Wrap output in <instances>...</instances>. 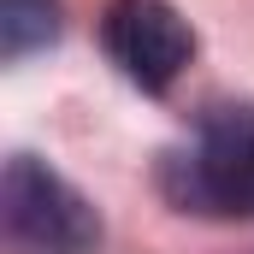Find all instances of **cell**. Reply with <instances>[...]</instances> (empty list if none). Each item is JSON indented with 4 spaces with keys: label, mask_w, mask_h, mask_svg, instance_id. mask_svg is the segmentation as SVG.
Listing matches in <instances>:
<instances>
[{
    "label": "cell",
    "mask_w": 254,
    "mask_h": 254,
    "mask_svg": "<svg viewBox=\"0 0 254 254\" xmlns=\"http://www.w3.org/2000/svg\"><path fill=\"white\" fill-rule=\"evenodd\" d=\"M160 190L172 207L201 219H254V107H207L195 130L166 154Z\"/></svg>",
    "instance_id": "obj_1"
},
{
    "label": "cell",
    "mask_w": 254,
    "mask_h": 254,
    "mask_svg": "<svg viewBox=\"0 0 254 254\" xmlns=\"http://www.w3.org/2000/svg\"><path fill=\"white\" fill-rule=\"evenodd\" d=\"M0 225L12 254H95L101 219L36 154H12L0 178Z\"/></svg>",
    "instance_id": "obj_2"
},
{
    "label": "cell",
    "mask_w": 254,
    "mask_h": 254,
    "mask_svg": "<svg viewBox=\"0 0 254 254\" xmlns=\"http://www.w3.org/2000/svg\"><path fill=\"white\" fill-rule=\"evenodd\" d=\"M101 48L136 89H172L195 54V36L166 0H113L101 12Z\"/></svg>",
    "instance_id": "obj_3"
},
{
    "label": "cell",
    "mask_w": 254,
    "mask_h": 254,
    "mask_svg": "<svg viewBox=\"0 0 254 254\" xmlns=\"http://www.w3.org/2000/svg\"><path fill=\"white\" fill-rule=\"evenodd\" d=\"M60 36V0H0V48L6 60H24Z\"/></svg>",
    "instance_id": "obj_4"
}]
</instances>
